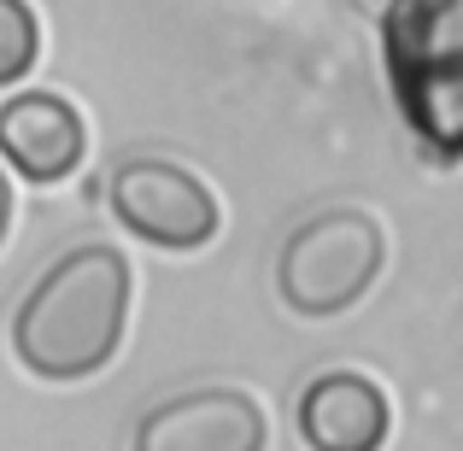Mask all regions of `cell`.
<instances>
[{"mask_svg":"<svg viewBox=\"0 0 463 451\" xmlns=\"http://www.w3.org/2000/svg\"><path fill=\"white\" fill-rule=\"evenodd\" d=\"M6 229H12V188H6V176H0V240H6Z\"/></svg>","mask_w":463,"mask_h":451,"instance_id":"9","label":"cell"},{"mask_svg":"<svg viewBox=\"0 0 463 451\" xmlns=\"http://www.w3.org/2000/svg\"><path fill=\"white\" fill-rule=\"evenodd\" d=\"M82 153H89V129H82V112L65 100V94H12L0 106V158L18 170L35 188H53V182L77 176Z\"/></svg>","mask_w":463,"mask_h":451,"instance_id":"6","label":"cell"},{"mask_svg":"<svg viewBox=\"0 0 463 451\" xmlns=\"http://www.w3.org/2000/svg\"><path fill=\"white\" fill-rule=\"evenodd\" d=\"M387 264V235L370 211L335 205L317 211L288 235L276 258V294L294 305L299 316H340L375 287Z\"/></svg>","mask_w":463,"mask_h":451,"instance_id":"3","label":"cell"},{"mask_svg":"<svg viewBox=\"0 0 463 451\" xmlns=\"http://www.w3.org/2000/svg\"><path fill=\"white\" fill-rule=\"evenodd\" d=\"M112 211L129 235L158 252H200L223 229L212 188L170 158H124L112 170Z\"/></svg>","mask_w":463,"mask_h":451,"instance_id":"4","label":"cell"},{"mask_svg":"<svg viewBox=\"0 0 463 451\" xmlns=\"http://www.w3.org/2000/svg\"><path fill=\"white\" fill-rule=\"evenodd\" d=\"M270 422L241 387H194L136 422V451H264Z\"/></svg>","mask_w":463,"mask_h":451,"instance_id":"5","label":"cell"},{"mask_svg":"<svg viewBox=\"0 0 463 451\" xmlns=\"http://www.w3.org/2000/svg\"><path fill=\"white\" fill-rule=\"evenodd\" d=\"M136 276L118 247H77L24 294L12 316V352L35 381H89L118 358L129 328Z\"/></svg>","mask_w":463,"mask_h":451,"instance_id":"1","label":"cell"},{"mask_svg":"<svg viewBox=\"0 0 463 451\" xmlns=\"http://www.w3.org/2000/svg\"><path fill=\"white\" fill-rule=\"evenodd\" d=\"M382 59L422 153L463 164V0H387Z\"/></svg>","mask_w":463,"mask_h":451,"instance_id":"2","label":"cell"},{"mask_svg":"<svg viewBox=\"0 0 463 451\" xmlns=\"http://www.w3.org/2000/svg\"><path fill=\"white\" fill-rule=\"evenodd\" d=\"M42 59V23L30 0H0V82H18Z\"/></svg>","mask_w":463,"mask_h":451,"instance_id":"8","label":"cell"},{"mask_svg":"<svg viewBox=\"0 0 463 451\" xmlns=\"http://www.w3.org/2000/svg\"><path fill=\"white\" fill-rule=\"evenodd\" d=\"M387 428H393V405L358 370L317 375L299 399V440L311 451H382Z\"/></svg>","mask_w":463,"mask_h":451,"instance_id":"7","label":"cell"}]
</instances>
